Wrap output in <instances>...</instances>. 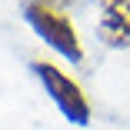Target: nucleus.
Wrapping results in <instances>:
<instances>
[{"label":"nucleus","instance_id":"obj_1","mask_svg":"<svg viewBox=\"0 0 130 130\" xmlns=\"http://www.w3.org/2000/svg\"><path fill=\"white\" fill-rule=\"evenodd\" d=\"M23 20L67 63H73V67L84 63V47H80V37H77V27L57 7V0H23Z\"/></svg>","mask_w":130,"mask_h":130},{"label":"nucleus","instance_id":"obj_2","mask_svg":"<svg viewBox=\"0 0 130 130\" xmlns=\"http://www.w3.org/2000/svg\"><path fill=\"white\" fill-rule=\"evenodd\" d=\"M30 70L43 84V93L54 100V107L63 113V120H70L73 127H87L90 123L93 110H90V100H87V93L80 90L77 80H70L60 67L47 63V60H30Z\"/></svg>","mask_w":130,"mask_h":130},{"label":"nucleus","instance_id":"obj_3","mask_svg":"<svg viewBox=\"0 0 130 130\" xmlns=\"http://www.w3.org/2000/svg\"><path fill=\"white\" fill-rule=\"evenodd\" d=\"M97 7H100L97 37L110 50H127L130 47V0H97Z\"/></svg>","mask_w":130,"mask_h":130}]
</instances>
